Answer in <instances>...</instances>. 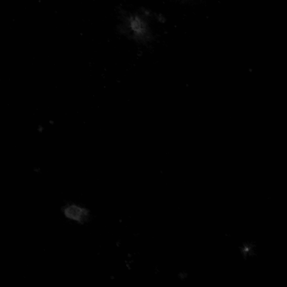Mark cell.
<instances>
[{
    "mask_svg": "<svg viewBox=\"0 0 287 287\" xmlns=\"http://www.w3.org/2000/svg\"><path fill=\"white\" fill-rule=\"evenodd\" d=\"M64 214L70 219L83 223L88 219L89 212L86 209L74 204L69 205L64 209Z\"/></svg>",
    "mask_w": 287,
    "mask_h": 287,
    "instance_id": "obj_1",
    "label": "cell"
}]
</instances>
